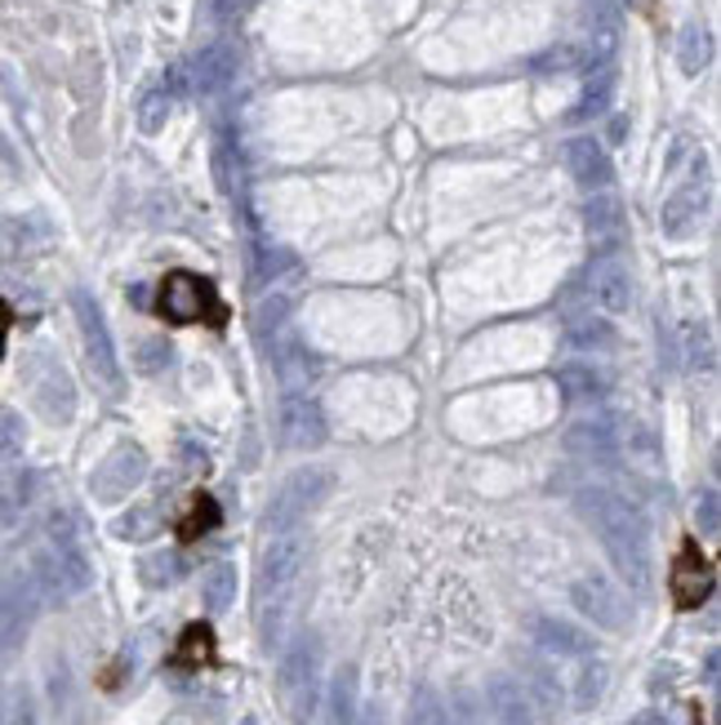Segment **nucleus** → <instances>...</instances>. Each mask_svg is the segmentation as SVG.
<instances>
[{
	"label": "nucleus",
	"instance_id": "nucleus-1",
	"mask_svg": "<svg viewBox=\"0 0 721 725\" xmlns=\"http://www.w3.org/2000/svg\"><path fill=\"white\" fill-rule=\"evenodd\" d=\"M575 508L588 521V530L601 539V548H606L610 565L623 574V583L632 592H646V583H650V521H646V512L610 486H583L575 494Z\"/></svg>",
	"mask_w": 721,
	"mask_h": 725
},
{
	"label": "nucleus",
	"instance_id": "nucleus-2",
	"mask_svg": "<svg viewBox=\"0 0 721 725\" xmlns=\"http://www.w3.org/2000/svg\"><path fill=\"white\" fill-rule=\"evenodd\" d=\"M307 570V539L298 530L272 534L258 561V636L267 650H281L298 610V588Z\"/></svg>",
	"mask_w": 721,
	"mask_h": 725
},
{
	"label": "nucleus",
	"instance_id": "nucleus-3",
	"mask_svg": "<svg viewBox=\"0 0 721 725\" xmlns=\"http://www.w3.org/2000/svg\"><path fill=\"white\" fill-rule=\"evenodd\" d=\"M32 583L41 601H68L81 596L94 583V565L81 548V530L72 512H54L45 525V543L32 556Z\"/></svg>",
	"mask_w": 721,
	"mask_h": 725
},
{
	"label": "nucleus",
	"instance_id": "nucleus-4",
	"mask_svg": "<svg viewBox=\"0 0 721 725\" xmlns=\"http://www.w3.org/2000/svg\"><path fill=\"white\" fill-rule=\"evenodd\" d=\"M321 667H325V650L316 632H298L290 645H281L276 698L294 725H307L321 707Z\"/></svg>",
	"mask_w": 721,
	"mask_h": 725
},
{
	"label": "nucleus",
	"instance_id": "nucleus-5",
	"mask_svg": "<svg viewBox=\"0 0 721 725\" xmlns=\"http://www.w3.org/2000/svg\"><path fill=\"white\" fill-rule=\"evenodd\" d=\"M156 312L170 320V325H192V320H205L214 329L227 325V303L214 294V285L196 272H170L156 289Z\"/></svg>",
	"mask_w": 721,
	"mask_h": 725
},
{
	"label": "nucleus",
	"instance_id": "nucleus-6",
	"mask_svg": "<svg viewBox=\"0 0 721 725\" xmlns=\"http://www.w3.org/2000/svg\"><path fill=\"white\" fill-rule=\"evenodd\" d=\"M72 312L81 325V343H85L94 379L108 388V397H121V356H116V343H112V329H108L99 298L90 289H72Z\"/></svg>",
	"mask_w": 721,
	"mask_h": 725
},
{
	"label": "nucleus",
	"instance_id": "nucleus-7",
	"mask_svg": "<svg viewBox=\"0 0 721 725\" xmlns=\"http://www.w3.org/2000/svg\"><path fill=\"white\" fill-rule=\"evenodd\" d=\"M334 490V472L325 468H298L294 477H285V486L276 490L272 508H267V534L281 530H298Z\"/></svg>",
	"mask_w": 721,
	"mask_h": 725
},
{
	"label": "nucleus",
	"instance_id": "nucleus-8",
	"mask_svg": "<svg viewBox=\"0 0 721 725\" xmlns=\"http://www.w3.org/2000/svg\"><path fill=\"white\" fill-rule=\"evenodd\" d=\"M148 481V455L134 441H121L94 472H90V494L94 503H121Z\"/></svg>",
	"mask_w": 721,
	"mask_h": 725
},
{
	"label": "nucleus",
	"instance_id": "nucleus-9",
	"mask_svg": "<svg viewBox=\"0 0 721 725\" xmlns=\"http://www.w3.org/2000/svg\"><path fill=\"white\" fill-rule=\"evenodd\" d=\"M570 601H575V610H579L583 619H592V623L606 627V632H623V627L632 623L628 596H623L606 574H583V579H575Z\"/></svg>",
	"mask_w": 721,
	"mask_h": 725
},
{
	"label": "nucleus",
	"instance_id": "nucleus-10",
	"mask_svg": "<svg viewBox=\"0 0 721 725\" xmlns=\"http://www.w3.org/2000/svg\"><path fill=\"white\" fill-rule=\"evenodd\" d=\"M712 588H717L712 561L699 552L694 539H686L681 552H677V561H672V574H668V592H672L677 610H699L712 596Z\"/></svg>",
	"mask_w": 721,
	"mask_h": 725
},
{
	"label": "nucleus",
	"instance_id": "nucleus-11",
	"mask_svg": "<svg viewBox=\"0 0 721 725\" xmlns=\"http://www.w3.org/2000/svg\"><path fill=\"white\" fill-rule=\"evenodd\" d=\"M41 605L45 601H41L32 574H19V579H10L6 588H0V650H14L32 632Z\"/></svg>",
	"mask_w": 721,
	"mask_h": 725
},
{
	"label": "nucleus",
	"instance_id": "nucleus-12",
	"mask_svg": "<svg viewBox=\"0 0 721 725\" xmlns=\"http://www.w3.org/2000/svg\"><path fill=\"white\" fill-rule=\"evenodd\" d=\"M276 432H281V446L285 450H316V446H325V415H321V406L312 397L290 392L281 401Z\"/></svg>",
	"mask_w": 721,
	"mask_h": 725
},
{
	"label": "nucleus",
	"instance_id": "nucleus-13",
	"mask_svg": "<svg viewBox=\"0 0 721 725\" xmlns=\"http://www.w3.org/2000/svg\"><path fill=\"white\" fill-rule=\"evenodd\" d=\"M486 703H490V712H495L499 725H548L544 712H539V703L530 698L526 681H517L508 672H495L486 681Z\"/></svg>",
	"mask_w": 721,
	"mask_h": 725
},
{
	"label": "nucleus",
	"instance_id": "nucleus-14",
	"mask_svg": "<svg viewBox=\"0 0 721 725\" xmlns=\"http://www.w3.org/2000/svg\"><path fill=\"white\" fill-rule=\"evenodd\" d=\"M588 285H592V298L601 312L623 316L632 307V272L619 254H597L588 267Z\"/></svg>",
	"mask_w": 721,
	"mask_h": 725
},
{
	"label": "nucleus",
	"instance_id": "nucleus-15",
	"mask_svg": "<svg viewBox=\"0 0 721 725\" xmlns=\"http://www.w3.org/2000/svg\"><path fill=\"white\" fill-rule=\"evenodd\" d=\"M703 214H708V187H703L699 178H690V183H681L677 192H668V201H663V210H659V227H663V236L686 241L690 232H699Z\"/></svg>",
	"mask_w": 721,
	"mask_h": 725
},
{
	"label": "nucleus",
	"instance_id": "nucleus-16",
	"mask_svg": "<svg viewBox=\"0 0 721 725\" xmlns=\"http://www.w3.org/2000/svg\"><path fill=\"white\" fill-rule=\"evenodd\" d=\"M561 165H566V174H570L579 187H588V192H601V187L615 178L610 156H606V147H601L592 134L570 139V143L561 147Z\"/></svg>",
	"mask_w": 721,
	"mask_h": 725
},
{
	"label": "nucleus",
	"instance_id": "nucleus-17",
	"mask_svg": "<svg viewBox=\"0 0 721 725\" xmlns=\"http://www.w3.org/2000/svg\"><path fill=\"white\" fill-rule=\"evenodd\" d=\"M566 450L570 455H583V459H597V463H610L619 459V419H606V415H588L579 423L566 428Z\"/></svg>",
	"mask_w": 721,
	"mask_h": 725
},
{
	"label": "nucleus",
	"instance_id": "nucleus-18",
	"mask_svg": "<svg viewBox=\"0 0 721 725\" xmlns=\"http://www.w3.org/2000/svg\"><path fill=\"white\" fill-rule=\"evenodd\" d=\"M583 223H588V236H592V245L601 254H615L628 241V214H623L619 196H610V192H597L583 205Z\"/></svg>",
	"mask_w": 721,
	"mask_h": 725
},
{
	"label": "nucleus",
	"instance_id": "nucleus-19",
	"mask_svg": "<svg viewBox=\"0 0 721 725\" xmlns=\"http://www.w3.org/2000/svg\"><path fill=\"white\" fill-rule=\"evenodd\" d=\"M32 401H37V410L50 419V423H72V415H77V388H72V379H68V370L59 366V360H50V366L41 370V379L32 384Z\"/></svg>",
	"mask_w": 721,
	"mask_h": 725
},
{
	"label": "nucleus",
	"instance_id": "nucleus-20",
	"mask_svg": "<svg viewBox=\"0 0 721 725\" xmlns=\"http://www.w3.org/2000/svg\"><path fill=\"white\" fill-rule=\"evenodd\" d=\"M530 641L539 645L544 658H588L592 654V636L566 619H535Z\"/></svg>",
	"mask_w": 721,
	"mask_h": 725
},
{
	"label": "nucleus",
	"instance_id": "nucleus-21",
	"mask_svg": "<svg viewBox=\"0 0 721 725\" xmlns=\"http://www.w3.org/2000/svg\"><path fill=\"white\" fill-rule=\"evenodd\" d=\"M236 81V50L227 41L205 45L192 63V94H219Z\"/></svg>",
	"mask_w": 721,
	"mask_h": 725
},
{
	"label": "nucleus",
	"instance_id": "nucleus-22",
	"mask_svg": "<svg viewBox=\"0 0 721 725\" xmlns=\"http://www.w3.org/2000/svg\"><path fill=\"white\" fill-rule=\"evenodd\" d=\"M329 725H379L375 707H360L356 667L352 663H343L334 672V685H329Z\"/></svg>",
	"mask_w": 721,
	"mask_h": 725
},
{
	"label": "nucleus",
	"instance_id": "nucleus-23",
	"mask_svg": "<svg viewBox=\"0 0 721 725\" xmlns=\"http://www.w3.org/2000/svg\"><path fill=\"white\" fill-rule=\"evenodd\" d=\"M37 490H41V477L28 468L0 472V530H10L28 517V508L37 503Z\"/></svg>",
	"mask_w": 721,
	"mask_h": 725
},
{
	"label": "nucleus",
	"instance_id": "nucleus-24",
	"mask_svg": "<svg viewBox=\"0 0 721 725\" xmlns=\"http://www.w3.org/2000/svg\"><path fill=\"white\" fill-rule=\"evenodd\" d=\"M54 236L50 218L45 214H23V218H6L0 223V254L6 258H23V254H37L45 249Z\"/></svg>",
	"mask_w": 721,
	"mask_h": 725
},
{
	"label": "nucleus",
	"instance_id": "nucleus-25",
	"mask_svg": "<svg viewBox=\"0 0 721 725\" xmlns=\"http://www.w3.org/2000/svg\"><path fill=\"white\" fill-rule=\"evenodd\" d=\"M557 388H561L566 406H575V410H588V406H597L606 397V379L592 366H561L557 370Z\"/></svg>",
	"mask_w": 721,
	"mask_h": 725
},
{
	"label": "nucleus",
	"instance_id": "nucleus-26",
	"mask_svg": "<svg viewBox=\"0 0 721 725\" xmlns=\"http://www.w3.org/2000/svg\"><path fill=\"white\" fill-rule=\"evenodd\" d=\"M272 360H276V375H281L285 388L312 384L316 370H321V360H316L307 347H298V343H276V347H272Z\"/></svg>",
	"mask_w": 721,
	"mask_h": 725
},
{
	"label": "nucleus",
	"instance_id": "nucleus-27",
	"mask_svg": "<svg viewBox=\"0 0 721 725\" xmlns=\"http://www.w3.org/2000/svg\"><path fill=\"white\" fill-rule=\"evenodd\" d=\"M677 63H681L686 76H699L712 63V32L699 28V23H686L681 37H677Z\"/></svg>",
	"mask_w": 721,
	"mask_h": 725
},
{
	"label": "nucleus",
	"instance_id": "nucleus-28",
	"mask_svg": "<svg viewBox=\"0 0 721 725\" xmlns=\"http://www.w3.org/2000/svg\"><path fill=\"white\" fill-rule=\"evenodd\" d=\"M526 690H530V698L539 703L544 721H548V716H557V712H561V703H566V690H561V681L552 676V667H548L544 658H535V663L526 667Z\"/></svg>",
	"mask_w": 721,
	"mask_h": 725
},
{
	"label": "nucleus",
	"instance_id": "nucleus-29",
	"mask_svg": "<svg viewBox=\"0 0 721 725\" xmlns=\"http://www.w3.org/2000/svg\"><path fill=\"white\" fill-rule=\"evenodd\" d=\"M201 596H205V610L223 614V610L236 601V565H232V561L210 565L205 579H201Z\"/></svg>",
	"mask_w": 721,
	"mask_h": 725
},
{
	"label": "nucleus",
	"instance_id": "nucleus-30",
	"mask_svg": "<svg viewBox=\"0 0 721 725\" xmlns=\"http://www.w3.org/2000/svg\"><path fill=\"white\" fill-rule=\"evenodd\" d=\"M566 334H570V343L575 347H592V351H606V347H615V329L601 320V316H592V312H575L570 320H566Z\"/></svg>",
	"mask_w": 721,
	"mask_h": 725
},
{
	"label": "nucleus",
	"instance_id": "nucleus-31",
	"mask_svg": "<svg viewBox=\"0 0 721 725\" xmlns=\"http://www.w3.org/2000/svg\"><path fill=\"white\" fill-rule=\"evenodd\" d=\"M406 725H455L450 707L441 703V694L433 685H419L410 694V712H406Z\"/></svg>",
	"mask_w": 721,
	"mask_h": 725
},
{
	"label": "nucleus",
	"instance_id": "nucleus-32",
	"mask_svg": "<svg viewBox=\"0 0 721 725\" xmlns=\"http://www.w3.org/2000/svg\"><path fill=\"white\" fill-rule=\"evenodd\" d=\"M170 112H174V90L161 81V85L148 90L143 103H139V130H143V134H161L165 121H170Z\"/></svg>",
	"mask_w": 721,
	"mask_h": 725
},
{
	"label": "nucleus",
	"instance_id": "nucleus-33",
	"mask_svg": "<svg viewBox=\"0 0 721 725\" xmlns=\"http://www.w3.org/2000/svg\"><path fill=\"white\" fill-rule=\"evenodd\" d=\"M610 99H615V72L601 68V72L583 85V99H579V108H575V121H592V116H601V112L610 108Z\"/></svg>",
	"mask_w": 721,
	"mask_h": 725
},
{
	"label": "nucleus",
	"instance_id": "nucleus-34",
	"mask_svg": "<svg viewBox=\"0 0 721 725\" xmlns=\"http://www.w3.org/2000/svg\"><path fill=\"white\" fill-rule=\"evenodd\" d=\"M161 530V521H156V503H143V508H130L116 525H112V534L116 539H125V543H143V539H152Z\"/></svg>",
	"mask_w": 721,
	"mask_h": 725
},
{
	"label": "nucleus",
	"instance_id": "nucleus-35",
	"mask_svg": "<svg viewBox=\"0 0 721 725\" xmlns=\"http://www.w3.org/2000/svg\"><path fill=\"white\" fill-rule=\"evenodd\" d=\"M601 690H606V663L588 654L583 667H579V676H575V707H579V712L592 707V703L601 698Z\"/></svg>",
	"mask_w": 721,
	"mask_h": 725
},
{
	"label": "nucleus",
	"instance_id": "nucleus-36",
	"mask_svg": "<svg viewBox=\"0 0 721 725\" xmlns=\"http://www.w3.org/2000/svg\"><path fill=\"white\" fill-rule=\"evenodd\" d=\"M139 570H143V583L148 588H170L183 574V556L179 552H152V556H143Z\"/></svg>",
	"mask_w": 721,
	"mask_h": 725
},
{
	"label": "nucleus",
	"instance_id": "nucleus-37",
	"mask_svg": "<svg viewBox=\"0 0 721 725\" xmlns=\"http://www.w3.org/2000/svg\"><path fill=\"white\" fill-rule=\"evenodd\" d=\"M214 658V632L205 627V623H192L187 632H183V641H179V654H174V663H210Z\"/></svg>",
	"mask_w": 721,
	"mask_h": 725
},
{
	"label": "nucleus",
	"instance_id": "nucleus-38",
	"mask_svg": "<svg viewBox=\"0 0 721 725\" xmlns=\"http://www.w3.org/2000/svg\"><path fill=\"white\" fill-rule=\"evenodd\" d=\"M170 360H174V347L165 338H143L134 347V370L139 375H161V370H170Z\"/></svg>",
	"mask_w": 721,
	"mask_h": 725
},
{
	"label": "nucleus",
	"instance_id": "nucleus-39",
	"mask_svg": "<svg viewBox=\"0 0 721 725\" xmlns=\"http://www.w3.org/2000/svg\"><path fill=\"white\" fill-rule=\"evenodd\" d=\"M219 525V503L210 499V494H201L196 503H192V512L183 517V525H179V534L192 543V539H201V534H210Z\"/></svg>",
	"mask_w": 721,
	"mask_h": 725
},
{
	"label": "nucleus",
	"instance_id": "nucleus-40",
	"mask_svg": "<svg viewBox=\"0 0 721 725\" xmlns=\"http://www.w3.org/2000/svg\"><path fill=\"white\" fill-rule=\"evenodd\" d=\"M28 450V428L14 410H0V463H10Z\"/></svg>",
	"mask_w": 721,
	"mask_h": 725
},
{
	"label": "nucleus",
	"instance_id": "nucleus-41",
	"mask_svg": "<svg viewBox=\"0 0 721 725\" xmlns=\"http://www.w3.org/2000/svg\"><path fill=\"white\" fill-rule=\"evenodd\" d=\"M223 721V707L219 703H192V707H179V712H170L161 725H219Z\"/></svg>",
	"mask_w": 721,
	"mask_h": 725
},
{
	"label": "nucleus",
	"instance_id": "nucleus-42",
	"mask_svg": "<svg viewBox=\"0 0 721 725\" xmlns=\"http://www.w3.org/2000/svg\"><path fill=\"white\" fill-rule=\"evenodd\" d=\"M694 521H699V534L717 539V530H721V499H717V490H703V494H699Z\"/></svg>",
	"mask_w": 721,
	"mask_h": 725
},
{
	"label": "nucleus",
	"instance_id": "nucleus-43",
	"mask_svg": "<svg viewBox=\"0 0 721 725\" xmlns=\"http://www.w3.org/2000/svg\"><path fill=\"white\" fill-rule=\"evenodd\" d=\"M10 725H41V707H37V694L28 685H19L10 698Z\"/></svg>",
	"mask_w": 721,
	"mask_h": 725
},
{
	"label": "nucleus",
	"instance_id": "nucleus-44",
	"mask_svg": "<svg viewBox=\"0 0 721 725\" xmlns=\"http://www.w3.org/2000/svg\"><path fill=\"white\" fill-rule=\"evenodd\" d=\"M450 716H455V725H486V716H481V703H477L473 694H455V703H450Z\"/></svg>",
	"mask_w": 721,
	"mask_h": 725
},
{
	"label": "nucleus",
	"instance_id": "nucleus-45",
	"mask_svg": "<svg viewBox=\"0 0 721 725\" xmlns=\"http://www.w3.org/2000/svg\"><path fill=\"white\" fill-rule=\"evenodd\" d=\"M699 351H703V366L712 370V334H708V325H690V356L699 360Z\"/></svg>",
	"mask_w": 721,
	"mask_h": 725
},
{
	"label": "nucleus",
	"instance_id": "nucleus-46",
	"mask_svg": "<svg viewBox=\"0 0 721 725\" xmlns=\"http://www.w3.org/2000/svg\"><path fill=\"white\" fill-rule=\"evenodd\" d=\"M10 320H14V316H10V303L0 298V356H6V334H10Z\"/></svg>",
	"mask_w": 721,
	"mask_h": 725
},
{
	"label": "nucleus",
	"instance_id": "nucleus-47",
	"mask_svg": "<svg viewBox=\"0 0 721 725\" xmlns=\"http://www.w3.org/2000/svg\"><path fill=\"white\" fill-rule=\"evenodd\" d=\"M0 161H6L10 170H19V156H14V143L6 139V130H0Z\"/></svg>",
	"mask_w": 721,
	"mask_h": 725
},
{
	"label": "nucleus",
	"instance_id": "nucleus-48",
	"mask_svg": "<svg viewBox=\"0 0 721 725\" xmlns=\"http://www.w3.org/2000/svg\"><path fill=\"white\" fill-rule=\"evenodd\" d=\"M628 725H663V716H659V712H637Z\"/></svg>",
	"mask_w": 721,
	"mask_h": 725
},
{
	"label": "nucleus",
	"instance_id": "nucleus-49",
	"mask_svg": "<svg viewBox=\"0 0 721 725\" xmlns=\"http://www.w3.org/2000/svg\"><path fill=\"white\" fill-rule=\"evenodd\" d=\"M623 134H628V121H623V116H615V121H610V139H615V143H619V139H623Z\"/></svg>",
	"mask_w": 721,
	"mask_h": 725
},
{
	"label": "nucleus",
	"instance_id": "nucleus-50",
	"mask_svg": "<svg viewBox=\"0 0 721 725\" xmlns=\"http://www.w3.org/2000/svg\"><path fill=\"white\" fill-rule=\"evenodd\" d=\"M703 681L717 685V654H708V663H703Z\"/></svg>",
	"mask_w": 721,
	"mask_h": 725
},
{
	"label": "nucleus",
	"instance_id": "nucleus-51",
	"mask_svg": "<svg viewBox=\"0 0 721 725\" xmlns=\"http://www.w3.org/2000/svg\"><path fill=\"white\" fill-rule=\"evenodd\" d=\"M241 725H258V721H254V716H241Z\"/></svg>",
	"mask_w": 721,
	"mask_h": 725
},
{
	"label": "nucleus",
	"instance_id": "nucleus-52",
	"mask_svg": "<svg viewBox=\"0 0 721 725\" xmlns=\"http://www.w3.org/2000/svg\"><path fill=\"white\" fill-rule=\"evenodd\" d=\"M0 712H6V707H0ZM0 725H6V716H0Z\"/></svg>",
	"mask_w": 721,
	"mask_h": 725
}]
</instances>
